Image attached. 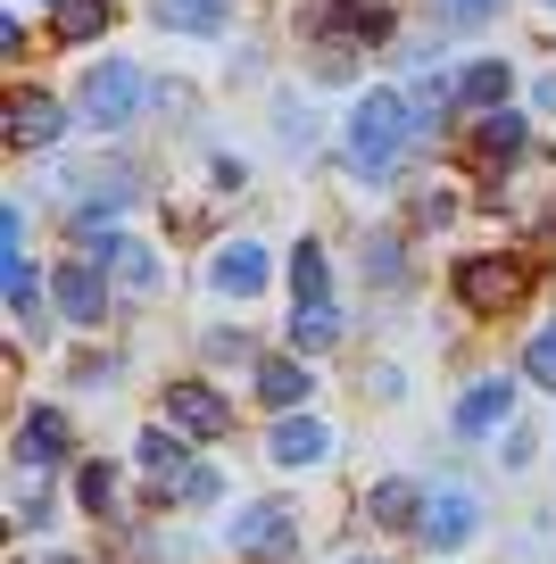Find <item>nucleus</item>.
I'll list each match as a JSON object with an SVG mask.
<instances>
[{
    "label": "nucleus",
    "instance_id": "6",
    "mask_svg": "<svg viewBox=\"0 0 556 564\" xmlns=\"http://www.w3.org/2000/svg\"><path fill=\"white\" fill-rule=\"evenodd\" d=\"M51 300H58V316H67V324H100V307H108V291H100V265H92V258H75L67 274L51 282Z\"/></svg>",
    "mask_w": 556,
    "mask_h": 564
},
{
    "label": "nucleus",
    "instance_id": "7",
    "mask_svg": "<svg viewBox=\"0 0 556 564\" xmlns=\"http://www.w3.org/2000/svg\"><path fill=\"white\" fill-rule=\"evenodd\" d=\"M291 540H299L291 507H249V514H233V547H242V556H275V547H291Z\"/></svg>",
    "mask_w": 556,
    "mask_h": 564
},
{
    "label": "nucleus",
    "instance_id": "16",
    "mask_svg": "<svg viewBox=\"0 0 556 564\" xmlns=\"http://www.w3.org/2000/svg\"><path fill=\"white\" fill-rule=\"evenodd\" d=\"M0 291H9V316H25V324L42 316V274L25 258H0Z\"/></svg>",
    "mask_w": 556,
    "mask_h": 564
},
{
    "label": "nucleus",
    "instance_id": "21",
    "mask_svg": "<svg viewBox=\"0 0 556 564\" xmlns=\"http://www.w3.org/2000/svg\"><path fill=\"white\" fill-rule=\"evenodd\" d=\"M108 25V0H58V42H92Z\"/></svg>",
    "mask_w": 556,
    "mask_h": 564
},
{
    "label": "nucleus",
    "instance_id": "11",
    "mask_svg": "<svg viewBox=\"0 0 556 564\" xmlns=\"http://www.w3.org/2000/svg\"><path fill=\"white\" fill-rule=\"evenodd\" d=\"M67 457V423L51 415V406H42V415H25L18 423V465H58Z\"/></svg>",
    "mask_w": 556,
    "mask_h": 564
},
{
    "label": "nucleus",
    "instance_id": "23",
    "mask_svg": "<svg viewBox=\"0 0 556 564\" xmlns=\"http://www.w3.org/2000/svg\"><path fill=\"white\" fill-rule=\"evenodd\" d=\"M117 274H125V291H158V258H150V241H125V249H117Z\"/></svg>",
    "mask_w": 556,
    "mask_h": 564
},
{
    "label": "nucleus",
    "instance_id": "22",
    "mask_svg": "<svg viewBox=\"0 0 556 564\" xmlns=\"http://www.w3.org/2000/svg\"><path fill=\"white\" fill-rule=\"evenodd\" d=\"M291 340H299V349H332V340H341L332 300H324V307H299V316H291Z\"/></svg>",
    "mask_w": 556,
    "mask_h": 564
},
{
    "label": "nucleus",
    "instance_id": "28",
    "mask_svg": "<svg viewBox=\"0 0 556 564\" xmlns=\"http://www.w3.org/2000/svg\"><path fill=\"white\" fill-rule=\"evenodd\" d=\"M532 100H539V108H556V75H539V91H532Z\"/></svg>",
    "mask_w": 556,
    "mask_h": 564
},
{
    "label": "nucleus",
    "instance_id": "29",
    "mask_svg": "<svg viewBox=\"0 0 556 564\" xmlns=\"http://www.w3.org/2000/svg\"><path fill=\"white\" fill-rule=\"evenodd\" d=\"M58 564H67V556H58Z\"/></svg>",
    "mask_w": 556,
    "mask_h": 564
},
{
    "label": "nucleus",
    "instance_id": "25",
    "mask_svg": "<svg viewBox=\"0 0 556 564\" xmlns=\"http://www.w3.org/2000/svg\"><path fill=\"white\" fill-rule=\"evenodd\" d=\"M440 108H449V84H416V91H407V117H416V133H432Z\"/></svg>",
    "mask_w": 556,
    "mask_h": 564
},
{
    "label": "nucleus",
    "instance_id": "24",
    "mask_svg": "<svg viewBox=\"0 0 556 564\" xmlns=\"http://www.w3.org/2000/svg\"><path fill=\"white\" fill-rule=\"evenodd\" d=\"M75 498H84L92 514H108L117 507V474H108V465H84V474H75Z\"/></svg>",
    "mask_w": 556,
    "mask_h": 564
},
{
    "label": "nucleus",
    "instance_id": "15",
    "mask_svg": "<svg viewBox=\"0 0 556 564\" xmlns=\"http://www.w3.org/2000/svg\"><path fill=\"white\" fill-rule=\"evenodd\" d=\"M141 474L167 481V490H183V481H192V465H183V441H174V432H141Z\"/></svg>",
    "mask_w": 556,
    "mask_h": 564
},
{
    "label": "nucleus",
    "instance_id": "4",
    "mask_svg": "<svg viewBox=\"0 0 556 564\" xmlns=\"http://www.w3.org/2000/svg\"><path fill=\"white\" fill-rule=\"evenodd\" d=\"M473 531H482V498H473V490L449 481V490L424 498V540H432V547H466Z\"/></svg>",
    "mask_w": 556,
    "mask_h": 564
},
{
    "label": "nucleus",
    "instance_id": "27",
    "mask_svg": "<svg viewBox=\"0 0 556 564\" xmlns=\"http://www.w3.org/2000/svg\"><path fill=\"white\" fill-rule=\"evenodd\" d=\"M499 0H449V18H490Z\"/></svg>",
    "mask_w": 556,
    "mask_h": 564
},
{
    "label": "nucleus",
    "instance_id": "2",
    "mask_svg": "<svg viewBox=\"0 0 556 564\" xmlns=\"http://www.w3.org/2000/svg\"><path fill=\"white\" fill-rule=\"evenodd\" d=\"M150 100V75L125 67V58H108V67L84 75V124H100V133H117V124H133V108Z\"/></svg>",
    "mask_w": 556,
    "mask_h": 564
},
{
    "label": "nucleus",
    "instance_id": "30",
    "mask_svg": "<svg viewBox=\"0 0 556 564\" xmlns=\"http://www.w3.org/2000/svg\"><path fill=\"white\" fill-rule=\"evenodd\" d=\"M548 9H556V0H548Z\"/></svg>",
    "mask_w": 556,
    "mask_h": 564
},
{
    "label": "nucleus",
    "instance_id": "13",
    "mask_svg": "<svg viewBox=\"0 0 556 564\" xmlns=\"http://www.w3.org/2000/svg\"><path fill=\"white\" fill-rule=\"evenodd\" d=\"M324 423H308V415H282L275 423V465H316V457H324Z\"/></svg>",
    "mask_w": 556,
    "mask_h": 564
},
{
    "label": "nucleus",
    "instance_id": "3",
    "mask_svg": "<svg viewBox=\"0 0 556 564\" xmlns=\"http://www.w3.org/2000/svg\"><path fill=\"white\" fill-rule=\"evenodd\" d=\"M167 423H174V432H192V441H225L233 406L216 399L209 382H167Z\"/></svg>",
    "mask_w": 556,
    "mask_h": 564
},
{
    "label": "nucleus",
    "instance_id": "17",
    "mask_svg": "<svg viewBox=\"0 0 556 564\" xmlns=\"http://www.w3.org/2000/svg\"><path fill=\"white\" fill-rule=\"evenodd\" d=\"M150 18L158 25H174V34H216V0H150Z\"/></svg>",
    "mask_w": 556,
    "mask_h": 564
},
{
    "label": "nucleus",
    "instance_id": "1",
    "mask_svg": "<svg viewBox=\"0 0 556 564\" xmlns=\"http://www.w3.org/2000/svg\"><path fill=\"white\" fill-rule=\"evenodd\" d=\"M407 141H416L407 100H399V91H365L357 117H349V166H357V175H391Z\"/></svg>",
    "mask_w": 556,
    "mask_h": 564
},
{
    "label": "nucleus",
    "instance_id": "20",
    "mask_svg": "<svg viewBox=\"0 0 556 564\" xmlns=\"http://www.w3.org/2000/svg\"><path fill=\"white\" fill-rule=\"evenodd\" d=\"M473 150H482L490 166H499V159H515V150H523V117H506V108H499V117H482V133H473Z\"/></svg>",
    "mask_w": 556,
    "mask_h": 564
},
{
    "label": "nucleus",
    "instance_id": "12",
    "mask_svg": "<svg viewBox=\"0 0 556 564\" xmlns=\"http://www.w3.org/2000/svg\"><path fill=\"white\" fill-rule=\"evenodd\" d=\"M365 514L383 531H407V523H424V498L407 490V481H374V490H365Z\"/></svg>",
    "mask_w": 556,
    "mask_h": 564
},
{
    "label": "nucleus",
    "instance_id": "19",
    "mask_svg": "<svg viewBox=\"0 0 556 564\" xmlns=\"http://www.w3.org/2000/svg\"><path fill=\"white\" fill-rule=\"evenodd\" d=\"M457 91H466L473 108H490V117H499V100H506V58H473V67H466V84H457Z\"/></svg>",
    "mask_w": 556,
    "mask_h": 564
},
{
    "label": "nucleus",
    "instance_id": "5",
    "mask_svg": "<svg viewBox=\"0 0 556 564\" xmlns=\"http://www.w3.org/2000/svg\"><path fill=\"white\" fill-rule=\"evenodd\" d=\"M515 291H523V274H515V265H499V258H466V265H457V300H466L473 316L506 307Z\"/></svg>",
    "mask_w": 556,
    "mask_h": 564
},
{
    "label": "nucleus",
    "instance_id": "14",
    "mask_svg": "<svg viewBox=\"0 0 556 564\" xmlns=\"http://www.w3.org/2000/svg\"><path fill=\"white\" fill-rule=\"evenodd\" d=\"M308 366H299V357H266V366H258V399L266 406H299V399H308Z\"/></svg>",
    "mask_w": 556,
    "mask_h": 564
},
{
    "label": "nucleus",
    "instance_id": "8",
    "mask_svg": "<svg viewBox=\"0 0 556 564\" xmlns=\"http://www.w3.org/2000/svg\"><path fill=\"white\" fill-rule=\"evenodd\" d=\"M209 282H216V291H233V300H249V291H266V249H258V241H233V249H216Z\"/></svg>",
    "mask_w": 556,
    "mask_h": 564
},
{
    "label": "nucleus",
    "instance_id": "26",
    "mask_svg": "<svg viewBox=\"0 0 556 564\" xmlns=\"http://www.w3.org/2000/svg\"><path fill=\"white\" fill-rule=\"evenodd\" d=\"M523 373H532V382H556V324H548V333H532V349H523Z\"/></svg>",
    "mask_w": 556,
    "mask_h": 564
},
{
    "label": "nucleus",
    "instance_id": "10",
    "mask_svg": "<svg viewBox=\"0 0 556 564\" xmlns=\"http://www.w3.org/2000/svg\"><path fill=\"white\" fill-rule=\"evenodd\" d=\"M506 415H515V382H473L457 399V432H499Z\"/></svg>",
    "mask_w": 556,
    "mask_h": 564
},
{
    "label": "nucleus",
    "instance_id": "18",
    "mask_svg": "<svg viewBox=\"0 0 556 564\" xmlns=\"http://www.w3.org/2000/svg\"><path fill=\"white\" fill-rule=\"evenodd\" d=\"M291 300L299 307H324V249H316V241L291 249Z\"/></svg>",
    "mask_w": 556,
    "mask_h": 564
},
{
    "label": "nucleus",
    "instance_id": "9",
    "mask_svg": "<svg viewBox=\"0 0 556 564\" xmlns=\"http://www.w3.org/2000/svg\"><path fill=\"white\" fill-rule=\"evenodd\" d=\"M42 141H58V100L18 91V100H9V150H42Z\"/></svg>",
    "mask_w": 556,
    "mask_h": 564
}]
</instances>
